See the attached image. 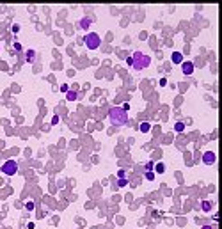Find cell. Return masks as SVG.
Wrapping results in <instances>:
<instances>
[{
	"label": "cell",
	"mask_w": 222,
	"mask_h": 229,
	"mask_svg": "<svg viewBox=\"0 0 222 229\" xmlns=\"http://www.w3.org/2000/svg\"><path fill=\"white\" fill-rule=\"evenodd\" d=\"M126 64L130 66V68H133V69L142 71L151 64V59H149V55L142 53V52H133V53L126 59Z\"/></svg>",
	"instance_id": "1"
},
{
	"label": "cell",
	"mask_w": 222,
	"mask_h": 229,
	"mask_svg": "<svg viewBox=\"0 0 222 229\" xmlns=\"http://www.w3.org/2000/svg\"><path fill=\"white\" fill-rule=\"evenodd\" d=\"M108 119L114 126H124L128 123V112L123 110L121 107H112L108 110Z\"/></svg>",
	"instance_id": "2"
},
{
	"label": "cell",
	"mask_w": 222,
	"mask_h": 229,
	"mask_svg": "<svg viewBox=\"0 0 222 229\" xmlns=\"http://www.w3.org/2000/svg\"><path fill=\"white\" fill-rule=\"evenodd\" d=\"M83 44H85L89 50H96V48H100L101 38L96 32H87L85 36H83Z\"/></svg>",
	"instance_id": "3"
},
{
	"label": "cell",
	"mask_w": 222,
	"mask_h": 229,
	"mask_svg": "<svg viewBox=\"0 0 222 229\" xmlns=\"http://www.w3.org/2000/svg\"><path fill=\"white\" fill-rule=\"evenodd\" d=\"M0 172L6 176H14L18 172V162L16 160H6L0 165Z\"/></svg>",
	"instance_id": "4"
},
{
	"label": "cell",
	"mask_w": 222,
	"mask_h": 229,
	"mask_svg": "<svg viewBox=\"0 0 222 229\" xmlns=\"http://www.w3.org/2000/svg\"><path fill=\"white\" fill-rule=\"evenodd\" d=\"M215 160H217V155L213 151H204V153H203V164L213 165V164H215Z\"/></svg>",
	"instance_id": "5"
},
{
	"label": "cell",
	"mask_w": 222,
	"mask_h": 229,
	"mask_svg": "<svg viewBox=\"0 0 222 229\" xmlns=\"http://www.w3.org/2000/svg\"><path fill=\"white\" fill-rule=\"evenodd\" d=\"M181 71H183V75H192V73H194V62L183 60V62H181Z\"/></svg>",
	"instance_id": "6"
},
{
	"label": "cell",
	"mask_w": 222,
	"mask_h": 229,
	"mask_svg": "<svg viewBox=\"0 0 222 229\" xmlns=\"http://www.w3.org/2000/svg\"><path fill=\"white\" fill-rule=\"evenodd\" d=\"M171 59H172L174 64H181V62H183V53H181V52H172Z\"/></svg>",
	"instance_id": "7"
},
{
	"label": "cell",
	"mask_w": 222,
	"mask_h": 229,
	"mask_svg": "<svg viewBox=\"0 0 222 229\" xmlns=\"http://www.w3.org/2000/svg\"><path fill=\"white\" fill-rule=\"evenodd\" d=\"M211 208H213V202H211V201H203V202H201V210H203L204 213L210 211Z\"/></svg>",
	"instance_id": "8"
},
{
	"label": "cell",
	"mask_w": 222,
	"mask_h": 229,
	"mask_svg": "<svg viewBox=\"0 0 222 229\" xmlns=\"http://www.w3.org/2000/svg\"><path fill=\"white\" fill-rule=\"evenodd\" d=\"M164 172H165V164H156L155 165V174H164Z\"/></svg>",
	"instance_id": "9"
},
{
	"label": "cell",
	"mask_w": 222,
	"mask_h": 229,
	"mask_svg": "<svg viewBox=\"0 0 222 229\" xmlns=\"http://www.w3.org/2000/svg\"><path fill=\"white\" fill-rule=\"evenodd\" d=\"M185 126H187V125H185L183 121H178L176 125H174V131H178V133H179V131L185 130Z\"/></svg>",
	"instance_id": "10"
},
{
	"label": "cell",
	"mask_w": 222,
	"mask_h": 229,
	"mask_svg": "<svg viewBox=\"0 0 222 229\" xmlns=\"http://www.w3.org/2000/svg\"><path fill=\"white\" fill-rule=\"evenodd\" d=\"M139 128H140V131H142V133H148V131L151 130V125L144 121V123H140V126H139Z\"/></svg>",
	"instance_id": "11"
},
{
	"label": "cell",
	"mask_w": 222,
	"mask_h": 229,
	"mask_svg": "<svg viewBox=\"0 0 222 229\" xmlns=\"http://www.w3.org/2000/svg\"><path fill=\"white\" fill-rule=\"evenodd\" d=\"M78 25H80V27H82V28H87L89 25H91V18H82Z\"/></svg>",
	"instance_id": "12"
},
{
	"label": "cell",
	"mask_w": 222,
	"mask_h": 229,
	"mask_svg": "<svg viewBox=\"0 0 222 229\" xmlns=\"http://www.w3.org/2000/svg\"><path fill=\"white\" fill-rule=\"evenodd\" d=\"M77 96H78V94H77V91H68V93H66V98L69 99V101L77 99Z\"/></svg>",
	"instance_id": "13"
},
{
	"label": "cell",
	"mask_w": 222,
	"mask_h": 229,
	"mask_svg": "<svg viewBox=\"0 0 222 229\" xmlns=\"http://www.w3.org/2000/svg\"><path fill=\"white\" fill-rule=\"evenodd\" d=\"M34 59H36V52L34 50H27V60L28 62H34Z\"/></svg>",
	"instance_id": "14"
},
{
	"label": "cell",
	"mask_w": 222,
	"mask_h": 229,
	"mask_svg": "<svg viewBox=\"0 0 222 229\" xmlns=\"http://www.w3.org/2000/svg\"><path fill=\"white\" fill-rule=\"evenodd\" d=\"M144 176H146V180H148V181H153V180H155V172H153V170H148Z\"/></svg>",
	"instance_id": "15"
},
{
	"label": "cell",
	"mask_w": 222,
	"mask_h": 229,
	"mask_svg": "<svg viewBox=\"0 0 222 229\" xmlns=\"http://www.w3.org/2000/svg\"><path fill=\"white\" fill-rule=\"evenodd\" d=\"M117 178H119V180L126 178V170H124V169H119V170H117Z\"/></svg>",
	"instance_id": "16"
},
{
	"label": "cell",
	"mask_w": 222,
	"mask_h": 229,
	"mask_svg": "<svg viewBox=\"0 0 222 229\" xmlns=\"http://www.w3.org/2000/svg\"><path fill=\"white\" fill-rule=\"evenodd\" d=\"M25 210H27V211H32V210H34V202L32 201L25 202Z\"/></svg>",
	"instance_id": "17"
},
{
	"label": "cell",
	"mask_w": 222,
	"mask_h": 229,
	"mask_svg": "<svg viewBox=\"0 0 222 229\" xmlns=\"http://www.w3.org/2000/svg\"><path fill=\"white\" fill-rule=\"evenodd\" d=\"M153 167H155V165H153V162H148V164L144 165V169H146V172H148V170H151V169H153Z\"/></svg>",
	"instance_id": "18"
},
{
	"label": "cell",
	"mask_w": 222,
	"mask_h": 229,
	"mask_svg": "<svg viewBox=\"0 0 222 229\" xmlns=\"http://www.w3.org/2000/svg\"><path fill=\"white\" fill-rule=\"evenodd\" d=\"M13 32H14V34L20 32V25H18V23H13Z\"/></svg>",
	"instance_id": "19"
},
{
	"label": "cell",
	"mask_w": 222,
	"mask_h": 229,
	"mask_svg": "<svg viewBox=\"0 0 222 229\" xmlns=\"http://www.w3.org/2000/svg\"><path fill=\"white\" fill-rule=\"evenodd\" d=\"M126 185H128V180H126V178L119 180V186H126Z\"/></svg>",
	"instance_id": "20"
},
{
	"label": "cell",
	"mask_w": 222,
	"mask_h": 229,
	"mask_svg": "<svg viewBox=\"0 0 222 229\" xmlns=\"http://www.w3.org/2000/svg\"><path fill=\"white\" fill-rule=\"evenodd\" d=\"M61 91H62V93H68V91H69V85H68V84H62Z\"/></svg>",
	"instance_id": "21"
},
{
	"label": "cell",
	"mask_w": 222,
	"mask_h": 229,
	"mask_svg": "<svg viewBox=\"0 0 222 229\" xmlns=\"http://www.w3.org/2000/svg\"><path fill=\"white\" fill-rule=\"evenodd\" d=\"M164 85H167V78H160V87H164Z\"/></svg>",
	"instance_id": "22"
},
{
	"label": "cell",
	"mask_w": 222,
	"mask_h": 229,
	"mask_svg": "<svg viewBox=\"0 0 222 229\" xmlns=\"http://www.w3.org/2000/svg\"><path fill=\"white\" fill-rule=\"evenodd\" d=\"M14 50H18V52H20V50H22V44L18 43V41H16V43H14Z\"/></svg>",
	"instance_id": "23"
},
{
	"label": "cell",
	"mask_w": 222,
	"mask_h": 229,
	"mask_svg": "<svg viewBox=\"0 0 222 229\" xmlns=\"http://www.w3.org/2000/svg\"><path fill=\"white\" fill-rule=\"evenodd\" d=\"M57 123H59V117H57V115H55V117L52 119V125H57Z\"/></svg>",
	"instance_id": "24"
},
{
	"label": "cell",
	"mask_w": 222,
	"mask_h": 229,
	"mask_svg": "<svg viewBox=\"0 0 222 229\" xmlns=\"http://www.w3.org/2000/svg\"><path fill=\"white\" fill-rule=\"evenodd\" d=\"M201 229H213V227H211V226H203Z\"/></svg>",
	"instance_id": "25"
}]
</instances>
